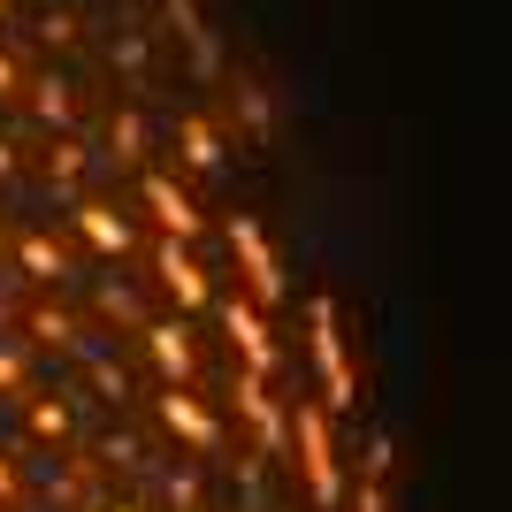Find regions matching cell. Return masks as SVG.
Listing matches in <instances>:
<instances>
[{
	"label": "cell",
	"mask_w": 512,
	"mask_h": 512,
	"mask_svg": "<svg viewBox=\"0 0 512 512\" xmlns=\"http://www.w3.org/2000/svg\"><path fill=\"white\" fill-rule=\"evenodd\" d=\"M306 352H314V375H321V406H329V413H352V406H360V375H352V360H344L337 299H314V306H306Z\"/></svg>",
	"instance_id": "1"
},
{
	"label": "cell",
	"mask_w": 512,
	"mask_h": 512,
	"mask_svg": "<svg viewBox=\"0 0 512 512\" xmlns=\"http://www.w3.org/2000/svg\"><path fill=\"white\" fill-rule=\"evenodd\" d=\"M23 92H31V85H23V69H16V54H8V46H0V107H8V100H23Z\"/></svg>",
	"instance_id": "24"
},
{
	"label": "cell",
	"mask_w": 512,
	"mask_h": 512,
	"mask_svg": "<svg viewBox=\"0 0 512 512\" xmlns=\"http://www.w3.org/2000/svg\"><path fill=\"white\" fill-rule=\"evenodd\" d=\"M390 467H398V444L375 436V444H367V474H383V482H390Z\"/></svg>",
	"instance_id": "27"
},
{
	"label": "cell",
	"mask_w": 512,
	"mask_h": 512,
	"mask_svg": "<svg viewBox=\"0 0 512 512\" xmlns=\"http://www.w3.org/2000/svg\"><path fill=\"white\" fill-rule=\"evenodd\" d=\"M8 505H23V467L0 451V512H8Z\"/></svg>",
	"instance_id": "25"
},
{
	"label": "cell",
	"mask_w": 512,
	"mask_h": 512,
	"mask_svg": "<svg viewBox=\"0 0 512 512\" xmlns=\"http://www.w3.org/2000/svg\"><path fill=\"white\" fill-rule=\"evenodd\" d=\"M169 505H176V512H199V474H192V467L169 474Z\"/></svg>",
	"instance_id": "22"
},
{
	"label": "cell",
	"mask_w": 512,
	"mask_h": 512,
	"mask_svg": "<svg viewBox=\"0 0 512 512\" xmlns=\"http://www.w3.org/2000/svg\"><path fill=\"white\" fill-rule=\"evenodd\" d=\"M153 421L169 428V436H176L184 451H199V459H207V451L222 444V421H214V413L192 398V383H161V390H153Z\"/></svg>",
	"instance_id": "4"
},
{
	"label": "cell",
	"mask_w": 512,
	"mask_h": 512,
	"mask_svg": "<svg viewBox=\"0 0 512 512\" xmlns=\"http://www.w3.org/2000/svg\"><path fill=\"white\" fill-rule=\"evenodd\" d=\"M352 512H390V490H383V474H360V505Z\"/></svg>",
	"instance_id": "26"
},
{
	"label": "cell",
	"mask_w": 512,
	"mask_h": 512,
	"mask_svg": "<svg viewBox=\"0 0 512 512\" xmlns=\"http://www.w3.org/2000/svg\"><path fill=\"white\" fill-rule=\"evenodd\" d=\"M291 444H299V474H306V497H314L321 512L344 497V467H337V436H329V406H314V398H299V413H291Z\"/></svg>",
	"instance_id": "2"
},
{
	"label": "cell",
	"mask_w": 512,
	"mask_h": 512,
	"mask_svg": "<svg viewBox=\"0 0 512 512\" xmlns=\"http://www.w3.org/2000/svg\"><path fill=\"white\" fill-rule=\"evenodd\" d=\"M222 329H230L237 360L253 367V375H276L283 352H276V337H268V321H260V299H253V291H245V299H237V291L222 299Z\"/></svg>",
	"instance_id": "5"
},
{
	"label": "cell",
	"mask_w": 512,
	"mask_h": 512,
	"mask_svg": "<svg viewBox=\"0 0 512 512\" xmlns=\"http://www.w3.org/2000/svg\"><path fill=\"white\" fill-rule=\"evenodd\" d=\"M161 8H169V23H176V39L192 46V69H199V77H222V46H214L207 16H199V0H161Z\"/></svg>",
	"instance_id": "13"
},
{
	"label": "cell",
	"mask_w": 512,
	"mask_h": 512,
	"mask_svg": "<svg viewBox=\"0 0 512 512\" xmlns=\"http://www.w3.org/2000/svg\"><path fill=\"white\" fill-rule=\"evenodd\" d=\"M46 46H77V16H69V8H46Z\"/></svg>",
	"instance_id": "23"
},
{
	"label": "cell",
	"mask_w": 512,
	"mask_h": 512,
	"mask_svg": "<svg viewBox=\"0 0 512 512\" xmlns=\"http://www.w3.org/2000/svg\"><path fill=\"white\" fill-rule=\"evenodd\" d=\"M31 115H39V123L54 130V138H69V123H77V85H69V77H54V69H46L39 85H31Z\"/></svg>",
	"instance_id": "16"
},
{
	"label": "cell",
	"mask_w": 512,
	"mask_h": 512,
	"mask_svg": "<svg viewBox=\"0 0 512 512\" xmlns=\"http://www.w3.org/2000/svg\"><path fill=\"white\" fill-rule=\"evenodd\" d=\"M230 100H237V115H245V130H253V146H268V130H276V107H268V85H260L253 69H237Z\"/></svg>",
	"instance_id": "17"
},
{
	"label": "cell",
	"mask_w": 512,
	"mask_h": 512,
	"mask_svg": "<svg viewBox=\"0 0 512 512\" xmlns=\"http://www.w3.org/2000/svg\"><path fill=\"white\" fill-rule=\"evenodd\" d=\"M8 176H16V146H8V138H0V184H8Z\"/></svg>",
	"instance_id": "29"
},
{
	"label": "cell",
	"mask_w": 512,
	"mask_h": 512,
	"mask_svg": "<svg viewBox=\"0 0 512 512\" xmlns=\"http://www.w3.org/2000/svg\"><path fill=\"white\" fill-rule=\"evenodd\" d=\"M23 436H31V444H54V451L77 436V413H69L62 390H31V398H23Z\"/></svg>",
	"instance_id": "11"
},
{
	"label": "cell",
	"mask_w": 512,
	"mask_h": 512,
	"mask_svg": "<svg viewBox=\"0 0 512 512\" xmlns=\"http://www.w3.org/2000/svg\"><path fill=\"white\" fill-rule=\"evenodd\" d=\"M0 398H16V406L31 398V360H23V344H8V337H0Z\"/></svg>",
	"instance_id": "20"
},
{
	"label": "cell",
	"mask_w": 512,
	"mask_h": 512,
	"mask_svg": "<svg viewBox=\"0 0 512 512\" xmlns=\"http://www.w3.org/2000/svg\"><path fill=\"white\" fill-rule=\"evenodd\" d=\"M107 153H115L123 169L146 153V115H138V107H115V115H107Z\"/></svg>",
	"instance_id": "19"
},
{
	"label": "cell",
	"mask_w": 512,
	"mask_h": 512,
	"mask_svg": "<svg viewBox=\"0 0 512 512\" xmlns=\"http://www.w3.org/2000/svg\"><path fill=\"white\" fill-rule=\"evenodd\" d=\"M237 413L253 421L260 451H291V413H283L276 398H268V375H253V367L237 375Z\"/></svg>",
	"instance_id": "9"
},
{
	"label": "cell",
	"mask_w": 512,
	"mask_h": 512,
	"mask_svg": "<svg viewBox=\"0 0 512 512\" xmlns=\"http://www.w3.org/2000/svg\"><path fill=\"white\" fill-rule=\"evenodd\" d=\"M138 337H146V360H153L161 383H192V375H199V344H192V321H184V314L146 321Z\"/></svg>",
	"instance_id": "7"
},
{
	"label": "cell",
	"mask_w": 512,
	"mask_h": 512,
	"mask_svg": "<svg viewBox=\"0 0 512 512\" xmlns=\"http://www.w3.org/2000/svg\"><path fill=\"white\" fill-rule=\"evenodd\" d=\"M69 222H77V237H85L100 260H130V253H138L130 214H123V207H107V199H69Z\"/></svg>",
	"instance_id": "6"
},
{
	"label": "cell",
	"mask_w": 512,
	"mask_h": 512,
	"mask_svg": "<svg viewBox=\"0 0 512 512\" xmlns=\"http://www.w3.org/2000/svg\"><path fill=\"white\" fill-rule=\"evenodd\" d=\"M0 23H8V0H0Z\"/></svg>",
	"instance_id": "32"
},
{
	"label": "cell",
	"mask_w": 512,
	"mask_h": 512,
	"mask_svg": "<svg viewBox=\"0 0 512 512\" xmlns=\"http://www.w3.org/2000/svg\"><path fill=\"white\" fill-rule=\"evenodd\" d=\"M100 314L107 321H138V299H130L123 283H100ZM138 329H146V321H138Z\"/></svg>",
	"instance_id": "21"
},
{
	"label": "cell",
	"mask_w": 512,
	"mask_h": 512,
	"mask_svg": "<svg viewBox=\"0 0 512 512\" xmlns=\"http://www.w3.org/2000/svg\"><path fill=\"white\" fill-rule=\"evenodd\" d=\"M100 512H146V505H138V497H123V505H100Z\"/></svg>",
	"instance_id": "30"
},
{
	"label": "cell",
	"mask_w": 512,
	"mask_h": 512,
	"mask_svg": "<svg viewBox=\"0 0 512 512\" xmlns=\"http://www.w3.org/2000/svg\"><path fill=\"white\" fill-rule=\"evenodd\" d=\"M0 253H16V237H8V230H0Z\"/></svg>",
	"instance_id": "31"
},
{
	"label": "cell",
	"mask_w": 512,
	"mask_h": 512,
	"mask_svg": "<svg viewBox=\"0 0 512 512\" xmlns=\"http://www.w3.org/2000/svg\"><path fill=\"white\" fill-rule=\"evenodd\" d=\"M138 192H146L153 222H161V230H169V237H184V245H192V237H199V207H192V192H184L176 176L146 169V176H138Z\"/></svg>",
	"instance_id": "10"
},
{
	"label": "cell",
	"mask_w": 512,
	"mask_h": 512,
	"mask_svg": "<svg viewBox=\"0 0 512 512\" xmlns=\"http://www.w3.org/2000/svg\"><path fill=\"white\" fill-rule=\"evenodd\" d=\"M16 268H23V283H39V291H62V283H69V253L46 230H23L16 237Z\"/></svg>",
	"instance_id": "12"
},
{
	"label": "cell",
	"mask_w": 512,
	"mask_h": 512,
	"mask_svg": "<svg viewBox=\"0 0 512 512\" xmlns=\"http://www.w3.org/2000/svg\"><path fill=\"white\" fill-rule=\"evenodd\" d=\"M77 184H85V146H77V138H54V153H46V192L77 199Z\"/></svg>",
	"instance_id": "18"
},
{
	"label": "cell",
	"mask_w": 512,
	"mask_h": 512,
	"mask_svg": "<svg viewBox=\"0 0 512 512\" xmlns=\"http://www.w3.org/2000/svg\"><path fill=\"white\" fill-rule=\"evenodd\" d=\"M153 283L169 291L184 314H199V306L214 299V283H207V268H199L192 253H184V237H161V253H153Z\"/></svg>",
	"instance_id": "8"
},
{
	"label": "cell",
	"mask_w": 512,
	"mask_h": 512,
	"mask_svg": "<svg viewBox=\"0 0 512 512\" xmlns=\"http://www.w3.org/2000/svg\"><path fill=\"white\" fill-rule=\"evenodd\" d=\"M176 161H184L192 176H214V169H222V138H214L207 115H184V123H176Z\"/></svg>",
	"instance_id": "15"
},
{
	"label": "cell",
	"mask_w": 512,
	"mask_h": 512,
	"mask_svg": "<svg viewBox=\"0 0 512 512\" xmlns=\"http://www.w3.org/2000/svg\"><path fill=\"white\" fill-rule=\"evenodd\" d=\"M107 459H115V467H146V451L130 444V436H107Z\"/></svg>",
	"instance_id": "28"
},
{
	"label": "cell",
	"mask_w": 512,
	"mask_h": 512,
	"mask_svg": "<svg viewBox=\"0 0 512 512\" xmlns=\"http://www.w3.org/2000/svg\"><path fill=\"white\" fill-rule=\"evenodd\" d=\"M23 337L39 344V352H85V321L69 314V306H31V314H23Z\"/></svg>",
	"instance_id": "14"
},
{
	"label": "cell",
	"mask_w": 512,
	"mask_h": 512,
	"mask_svg": "<svg viewBox=\"0 0 512 512\" xmlns=\"http://www.w3.org/2000/svg\"><path fill=\"white\" fill-rule=\"evenodd\" d=\"M230 260H237V276H245V291H253L260 306L283 299V260H276V245H268V230H260L253 214L230 222Z\"/></svg>",
	"instance_id": "3"
}]
</instances>
